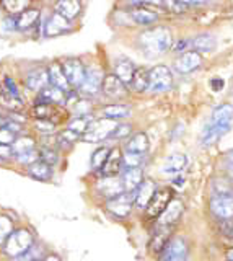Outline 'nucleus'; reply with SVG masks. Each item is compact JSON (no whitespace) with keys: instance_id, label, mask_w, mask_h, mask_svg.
<instances>
[{"instance_id":"obj_30","label":"nucleus","mask_w":233,"mask_h":261,"mask_svg":"<svg viewBox=\"0 0 233 261\" xmlns=\"http://www.w3.org/2000/svg\"><path fill=\"white\" fill-rule=\"evenodd\" d=\"M171 239V227L170 225H160L157 224V228L152 233L150 239V250L155 255H160V251L165 248V245Z\"/></svg>"},{"instance_id":"obj_6","label":"nucleus","mask_w":233,"mask_h":261,"mask_svg":"<svg viewBox=\"0 0 233 261\" xmlns=\"http://www.w3.org/2000/svg\"><path fill=\"white\" fill-rule=\"evenodd\" d=\"M101 95L104 98H108V100H111L112 103H119L129 96V87H127L119 77H116L114 73H106L103 79Z\"/></svg>"},{"instance_id":"obj_16","label":"nucleus","mask_w":233,"mask_h":261,"mask_svg":"<svg viewBox=\"0 0 233 261\" xmlns=\"http://www.w3.org/2000/svg\"><path fill=\"white\" fill-rule=\"evenodd\" d=\"M123 157L124 150L123 147H111V152L104 162L103 168L98 171V176H119L123 171Z\"/></svg>"},{"instance_id":"obj_52","label":"nucleus","mask_w":233,"mask_h":261,"mask_svg":"<svg viewBox=\"0 0 233 261\" xmlns=\"http://www.w3.org/2000/svg\"><path fill=\"white\" fill-rule=\"evenodd\" d=\"M15 139H17V134L12 133L10 129L0 127V144H4V145H12V144L15 142Z\"/></svg>"},{"instance_id":"obj_47","label":"nucleus","mask_w":233,"mask_h":261,"mask_svg":"<svg viewBox=\"0 0 233 261\" xmlns=\"http://www.w3.org/2000/svg\"><path fill=\"white\" fill-rule=\"evenodd\" d=\"M143 162H145V155L124 152L123 168H143Z\"/></svg>"},{"instance_id":"obj_31","label":"nucleus","mask_w":233,"mask_h":261,"mask_svg":"<svg viewBox=\"0 0 233 261\" xmlns=\"http://www.w3.org/2000/svg\"><path fill=\"white\" fill-rule=\"evenodd\" d=\"M78 141H82V136H78L77 133H74V130H70L67 127L55 133V147H57L62 153L74 149V145Z\"/></svg>"},{"instance_id":"obj_38","label":"nucleus","mask_w":233,"mask_h":261,"mask_svg":"<svg viewBox=\"0 0 233 261\" xmlns=\"http://www.w3.org/2000/svg\"><path fill=\"white\" fill-rule=\"evenodd\" d=\"M31 129L38 137L43 136H54L57 133V124L49 119H31Z\"/></svg>"},{"instance_id":"obj_27","label":"nucleus","mask_w":233,"mask_h":261,"mask_svg":"<svg viewBox=\"0 0 233 261\" xmlns=\"http://www.w3.org/2000/svg\"><path fill=\"white\" fill-rule=\"evenodd\" d=\"M231 129V124H217V122H209L206 126L202 137H200V144L204 147H211L215 142H219V139Z\"/></svg>"},{"instance_id":"obj_48","label":"nucleus","mask_w":233,"mask_h":261,"mask_svg":"<svg viewBox=\"0 0 233 261\" xmlns=\"http://www.w3.org/2000/svg\"><path fill=\"white\" fill-rule=\"evenodd\" d=\"M13 165V149L12 145L0 144V167Z\"/></svg>"},{"instance_id":"obj_37","label":"nucleus","mask_w":233,"mask_h":261,"mask_svg":"<svg viewBox=\"0 0 233 261\" xmlns=\"http://www.w3.org/2000/svg\"><path fill=\"white\" fill-rule=\"evenodd\" d=\"M211 122H217V124H231L233 122V105L222 103L217 106L212 113Z\"/></svg>"},{"instance_id":"obj_23","label":"nucleus","mask_w":233,"mask_h":261,"mask_svg":"<svg viewBox=\"0 0 233 261\" xmlns=\"http://www.w3.org/2000/svg\"><path fill=\"white\" fill-rule=\"evenodd\" d=\"M35 101L49 103V105H55V106H62V108H66V105H67V93L62 92V90L57 88V87L47 85L39 93H36Z\"/></svg>"},{"instance_id":"obj_24","label":"nucleus","mask_w":233,"mask_h":261,"mask_svg":"<svg viewBox=\"0 0 233 261\" xmlns=\"http://www.w3.org/2000/svg\"><path fill=\"white\" fill-rule=\"evenodd\" d=\"M47 77H49V85L57 87L66 93L72 90L69 80L66 77V73H64L61 61H52L49 65H47Z\"/></svg>"},{"instance_id":"obj_5","label":"nucleus","mask_w":233,"mask_h":261,"mask_svg":"<svg viewBox=\"0 0 233 261\" xmlns=\"http://www.w3.org/2000/svg\"><path fill=\"white\" fill-rule=\"evenodd\" d=\"M104 209H106L108 214L112 219H118V220H124L127 219L132 211L135 209L134 206V193H121L111 198L108 201H104Z\"/></svg>"},{"instance_id":"obj_36","label":"nucleus","mask_w":233,"mask_h":261,"mask_svg":"<svg viewBox=\"0 0 233 261\" xmlns=\"http://www.w3.org/2000/svg\"><path fill=\"white\" fill-rule=\"evenodd\" d=\"M2 82V87H4V92L9 95L13 100H17L20 103H25V98H23V93H21V88H20V84L17 82V79L9 75V73H5V75L0 79Z\"/></svg>"},{"instance_id":"obj_40","label":"nucleus","mask_w":233,"mask_h":261,"mask_svg":"<svg viewBox=\"0 0 233 261\" xmlns=\"http://www.w3.org/2000/svg\"><path fill=\"white\" fill-rule=\"evenodd\" d=\"M109 152H111V147H108V145L96 147V149L93 150V153H92V157H90V168H92V171L98 173V171L103 168L104 162H106Z\"/></svg>"},{"instance_id":"obj_45","label":"nucleus","mask_w":233,"mask_h":261,"mask_svg":"<svg viewBox=\"0 0 233 261\" xmlns=\"http://www.w3.org/2000/svg\"><path fill=\"white\" fill-rule=\"evenodd\" d=\"M44 255H47L46 253V247L41 243V242H36L35 245H33V248H30L25 255H21V256H18V258H15V259H12V261H38V259H41Z\"/></svg>"},{"instance_id":"obj_2","label":"nucleus","mask_w":233,"mask_h":261,"mask_svg":"<svg viewBox=\"0 0 233 261\" xmlns=\"http://www.w3.org/2000/svg\"><path fill=\"white\" fill-rule=\"evenodd\" d=\"M38 242V237L35 230L28 225H17L13 228V232L9 235V239L0 248V255L7 261H12L33 248V245Z\"/></svg>"},{"instance_id":"obj_33","label":"nucleus","mask_w":233,"mask_h":261,"mask_svg":"<svg viewBox=\"0 0 233 261\" xmlns=\"http://www.w3.org/2000/svg\"><path fill=\"white\" fill-rule=\"evenodd\" d=\"M38 153H39V160L46 162L47 165H51L54 170H55V167H59L61 157H62V152H61L55 145L39 144V145H38Z\"/></svg>"},{"instance_id":"obj_53","label":"nucleus","mask_w":233,"mask_h":261,"mask_svg":"<svg viewBox=\"0 0 233 261\" xmlns=\"http://www.w3.org/2000/svg\"><path fill=\"white\" fill-rule=\"evenodd\" d=\"M223 87H225L223 79H212L211 80V88L214 90V92H220V90H223Z\"/></svg>"},{"instance_id":"obj_12","label":"nucleus","mask_w":233,"mask_h":261,"mask_svg":"<svg viewBox=\"0 0 233 261\" xmlns=\"http://www.w3.org/2000/svg\"><path fill=\"white\" fill-rule=\"evenodd\" d=\"M188 259V243L181 237H171L165 248L160 251L158 261H186Z\"/></svg>"},{"instance_id":"obj_56","label":"nucleus","mask_w":233,"mask_h":261,"mask_svg":"<svg viewBox=\"0 0 233 261\" xmlns=\"http://www.w3.org/2000/svg\"><path fill=\"white\" fill-rule=\"evenodd\" d=\"M186 46H188V41H186V39H183V41H180V43L176 44V46H173V49H174V51H181V49H184Z\"/></svg>"},{"instance_id":"obj_58","label":"nucleus","mask_w":233,"mask_h":261,"mask_svg":"<svg viewBox=\"0 0 233 261\" xmlns=\"http://www.w3.org/2000/svg\"><path fill=\"white\" fill-rule=\"evenodd\" d=\"M228 233H230V237L233 239V225H230V232H228Z\"/></svg>"},{"instance_id":"obj_18","label":"nucleus","mask_w":233,"mask_h":261,"mask_svg":"<svg viewBox=\"0 0 233 261\" xmlns=\"http://www.w3.org/2000/svg\"><path fill=\"white\" fill-rule=\"evenodd\" d=\"M23 175H26L28 178L35 179V181H41V183H49L54 178V168L51 165H47L43 160H36L31 163L30 167H26L21 171Z\"/></svg>"},{"instance_id":"obj_46","label":"nucleus","mask_w":233,"mask_h":261,"mask_svg":"<svg viewBox=\"0 0 233 261\" xmlns=\"http://www.w3.org/2000/svg\"><path fill=\"white\" fill-rule=\"evenodd\" d=\"M132 134V124L131 122H118L116 129L112 130V134L109 137V141H126Z\"/></svg>"},{"instance_id":"obj_39","label":"nucleus","mask_w":233,"mask_h":261,"mask_svg":"<svg viewBox=\"0 0 233 261\" xmlns=\"http://www.w3.org/2000/svg\"><path fill=\"white\" fill-rule=\"evenodd\" d=\"M191 44L197 53H212L217 46V39L211 33H204V35H199L192 39Z\"/></svg>"},{"instance_id":"obj_55","label":"nucleus","mask_w":233,"mask_h":261,"mask_svg":"<svg viewBox=\"0 0 233 261\" xmlns=\"http://www.w3.org/2000/svg\"><path fill=\"white\" fill-rule=\"evenodd\" d=\"M38 261H62V258L59 255H55V253H47V255H44L41 259Z\"/></svg>"},{"instance_id":"obj_22","label":"nucleus","mask_w":233,"mask_h":261,"mask_svg":"<svg viewBox=\"0 0 233 261\" xmlns=\"http://www.w3.org/2000/svg\"><path fill=\"white\" fill-rule=\"evenodd\" d=\"M183 212H184V204H183V201L178 199V198H173L170 202H168L166 209L162 212V216L157 219V224L173 227L181 219Z\"/></svg>"},{"instance_id":"obj_1","label":"nucleus","mask_w":233,"mask_h":261,"mask_svg":"<svg viewBox=\"0 0 233 261\" xmlns=\"http://www.w3.org/2000/svg\"><path fill=\"white\" fill-rule=\"evenodd\" d=\"M137 46L139 51L147 59H155V57L163 56L173 46L171 31L166 27H155V28L143 30L137 36Z\"/></svg>"},{"instance_id":"obj_34","label":"nucleus","mask_w":233,"mask_h":261,"mask_svg":"<svg viewBox=\"0 0 233 261\" xmlns=\"http://www.w3.org/2000/svg\"><path fill=\"white\" fill-rule=\"evenodd\" d=\"M188 165V157L184 153H171L170 157H166L162 171L168 175H178L186 168Z\"/></svg>"},{"instance_id":"obj_57","label":"nucleus","mask_w":233,"mask_h":261,"mask_svg":"<svg viewBox=\"0 0 233 261\" xmlns=\"http://www.w3.org/2000/svg\"><path fill=\"white\" fill-rule=\"evenodd\" d=\"M225 256H227L228 261H233V248H228L227 251H225Z\"/></svg>"},{"instance_id":"obj_17","label":"nucleus","mask_w":233,"mask_h":261,"mask_svg":"<svg viewBox=\"0 0 233 261\" xmlns=\"http://www.w3.org/2000/svg\"><path fill=\"white\" fill-rule=\"evenodd\" d=\"M157 190H158V186H157V183L154 181V179H150V178L143 179L142 185L134 191V206H135V209L145 211L147 206L150 204V201H152V198H154V194L157 193Z\"/></svg>"},{"instance_id":"obj_21","label":"nucleus","mask_w":233,"mask_h":261,"mask_svg":"<svg viewBox=\"0 0 233 261\" xmlns=\"http://www.w3.org/2000/svg\"><path fill=\"white\" fill-rule=\"evenodd\" d=\"M52 12L59 13L69 21H75L83 12V5L80 0H55Z\"/></svg>"},{"instance_id":"obj_4","label":"nucleus","mask_w":233,"mask_h":261,"mask_svg":"<svg viewBox=\"0 0 233 261\" xmlns=\"http://www.w3.org/2000/svg\"><path fill=\"white\" fill-rule=\"evenodd\" d=\"M21 85L33 93H39L44 87L49 85V77H47V65L33 64L28 69H23L21 73Z\"/></svg>"},{"instance_id":"obj_50","label":"nucleus","mask_w":233,"mask_h":261,"mask_svg":"<svg viewBox=\"0 0 233 261\" xmlns=\"http://www.w3.org/2000/svg\"><path fill=\"white\" fill-rule=\"evenodd\" d=\"M163 8L171 13H184L188 7L183 5L180 0H163Z\"/></svg>"},{"instance_id":"obj_32","label":"nucleus","mask_w":233,"mask_h":261,"mask_svg":"<svg viewBox=\"0 0 233 261\" xmlns=\"http://www.w3.org/2000/svg\"><path fill=\"white\" fill-rule=\"evenodd\" d=\"M38 145H39L38 136L31 134L28 130V133L20 134V136H17V139H15V142L12 144L13 155L23 153V152H30V150H36Z\"/></svg>"},{"instance_id":"obj_14","label":"nucleus","mask_w":233,"mask_h":261,"mask_svg":"<svg viewBox=\"0 0 233 261\" xmlns=\"http://www.w3.org/2000/svg\"><path fill=\"white\" fill-rule=\"evenodd\" d=\"M95 191L103 201H108L114 196L124 193V188L119 176H98L95 183Z\"/></svg>"},{"instance_id":"obj_3","label":"nucleus","mask_w":233,"mask_h":261,"mask_svg":"<svg viewBox=\"0 0 233 261\" xmlns=\"http://www.w3.org/2000/svg\"><path fill=\"white\" fill-rule=\"evenodd\" d=\"M119 121H112L108 118H100L93 119L90 122V126L85 130V134L82 136V141L88 144H101L104 141H109V137L112 134V130L116 129Z\"/></svg>"},{"instance_id":"obj_9","label":"nucleus","mask_w":233,"mask_h":261,"mask_svg":"<svg viewBox=\"0 0 233 261\" xmlns=\"http://www.w3.org/2000/svg\"><path fill=\"white\" fill-rule=\"evenodd\" d=\"M103 72L101 69L96 67H86L85 72V79L82 82V85L77 88V92L80 93V96L83 98H90L93 100L95 96H98L101 93V85H103Z\"/></svg>"},{"instance_id":"obj_11","label":"nucleus","mask_w":233,"mask_h":261,"mask_svg":"<svg viewBox=\"0 0 233 261\" xmlns=\"http://www.w3.org/2000/svg\"><path fill=\"white\" fill-rule=\"evenodd\" d=\"M61 64H62L64 73H66L70 87L77 90L82 85V82L85 79V72H86L83 61L80 59V57H66V59L61 61Z\"/></svg>"},{"instance_id":"obj_19","label":"nucleus","mask_w":233,"mask_h":261,"mask_svg":"<svg viewBox=\"0 0 233 261\" xmlns=\"http://www.w3.org/2000/svg\"><path fill=\"white\" fill-rule=\"evenodd\" d=\"M200 65H202V56H200L197 51H188V53H183L178 59L174 61L173 67L178 73L186 75V73L197 70Z\"/></svg>"},{"instance_id":"obj_28","label":"nucleus","mask_w":233,"mask_h":261,"mask_svg":"<svg viewBox=\"0 0 233 261\" xmlns=\"http://www.w3.org/2000/svg\"><path fill=\"white\" fill-rule=\"evenodd\" d=\"M112 69H114V72H112V73H114L116 77L121 79L127 87H129L134 73H135V70H137L135 64L129 59V57H124V56L118 57V59L114 61V65H112Z\"/></svg>"},{"instance_id":"obj_43","label":"nucleus","mask_w":233,"mask_h":261,"mask_svg":"<svg viewBox=\"0 0 233 261\" xmlns=\"http://www.w3.org/2000/svg\"><path fill=\"white\" fill-rule=\"evenodd\" d=\"M0 7L7 15H20L31 7V0H0Z\"/></svg>"},{"instance_id":"obj_10","label":"nucleus","mask_w":233,"mask_h":261,"mask_svg":"<svg viewBox=\"0 0 233 261\" xmlns=\"http://www.w3.org/2000/svg\"><path fill=\"white\" fill-rule=\"evenodd\" d=\"M173 199V191L170 188H158L157 193L154 194L150 204L147 206V209L143 211V216H145L147 220H157L162 212L166 209L168 202Z\"/></svg>"},{"instance_id":"obj_49","label":"nucleus","mask_w":233,"mask_h":261,"mask_svg":"<svg viewBox=\"0 0 233 261\" xmlns=\"http://www.w3.org/2000/svg\"><path fill=\"white\" fill-rule=\"evenodd\" d=\"M129 7H150V8H163V0H126Z\"/></svg>"},{"instance_id":"obj_35","label":"nucleus","mask_w":233,"mask_h":261,"mask_svg":"<svg viewBox=\"0 0 233 261\" xmlns=\"http://www.w3.org/2000/svg\"><path fill=\"white\" fill-rule=\"evenodd\" d=\"M149 75H150V69L145 67H137L134 77L129 84V88L135 93H143L149 90Z\"/></svg>"},{"instance_id":"obj_26","label":"nucleus","mask_w":233,"mask_h":261,"mask_svg":"<svg viewBox=\"0 0 233 261\" xmlns=\"http://www.w3.org/2000/svg\"><path fill=\"white\" fill-rule=\"evenodd\" d=\"M119 178H121V183L126 193H134L142 185L143 179H145L143 168H123Z\"/></svg>"},{"instance_id":"obj_51","label":"nucleus","mask_w":233,"mask_h":261,"mask_svg":"<svg viewBox=\"0 0 233 261\" xmlns=\"http://www.w3.org/2000/svg\"><path fill=\"white\" fill-rule=\"evenodd\" d=\"M0 30L5 31V35H13L17 33V20H15V15H7L2 20V27Z\"/></svg>"},{"instance_id":"obj_7","label":"nucleus","mask_w":233,"mask_h":261,"mask_svg":"<svg viewBox=\"0 0 233 261\" xmlns=\"http://www.w3.org/2000/svg\"><path fill=\"white\" fill-rule=\"evenodd\" d=\"M173 87V72L166 65H155L150 69L149 75V92L163 93Z\"/></svg>"},{"instance_id":"obj_13","label":"nucleus","mask_w":233,"mask_h":261,"mask_svg":"<svg viewBox=\"0 0 233 261\" xmlns=\"http://www.w3.org/2000/svg\"><path fill=\"white\" fill-rule=\"evenodd\" d=\"M64 113H66V108H62V106L33 101V106H31V110H30V116H31V119H49L59 126L61 121L64 119L62 118Z\"/></svg>"},{"instance_id":"obj_29","label":"nucleus","mask_w":233,"mask_h":261,"mask_svg":"<svg viewBox=\"0 0 233 261\" xmlns=\"http://www.w3.org/2000/svg\"><path fill=\"white\" fill-rule=\"evenodd\" d=\"M101 113V118H108L112 121H121L129 118L132 114V108L129 105H126L123 101L119 103H109V105H104L103 108L100 110Z\"/></svg>"},{"instance_id":"obj_20","label":"nucleus","mask_w":233,"mask_h":261,"mask_svg":"<svg viewBox=\"0 0 233 261\" xmlns=\"http://www.w3.org/2000/svg\"><path fill=\"white\" fill-rule=\"evenodd\" d=\"M127 15L139 27H152L160 20L158 13L150 7H129L127 8Z\"/></svg>"},{"instance_id":"obj_15","label":"nucleus","mask_w":233,"mask_h":261,"mask_svg":"<svg viewBox=\"0 0 233 261\" xmlns=\"http://www.w3.org/2000/svg\"><path fill=\"white\" fill-rule=\"evenodd\" d=\"M211 212L215 219H219L220 222H230L233 219V194L228 196H212Z\"/></svg>"},{"instance_id":"obj_41","label":"nucleus","mask_w":233,"mask_h":261,"mask_svg":"<svg viewBox=\"0 0 233 261\" xmlns=\"http://www.w3.org/2000/svg\"><path fill=\"white\" fill-rule=\"evenodd\" d=\"M211 188L214 196H228L233 194V179L230 176H217L212 179Z\"/></svg>"},{"instance_id":"obj_54","label":"nucleus","mask_w":233,"mask_h":261,"mask_svg":"<svg viewBox=\"0 0 233 261\" xmlns=\"http://www.w3.org/2000/svg\"><path fill=\"white\" fill-rule=\"evenodd\" d=\"M180 2L186 7H199V5L207 4V0H180Z\"/></svg>"},{"instance_id":"obj_59","label":"nucleus","mask_w":233,"mask_h":261,"mask_svg":"<svg viewBox=\"0 0 233 261\" xmlns=\"http://www.w3.org/2000/svg\"><path fill=\"white\" fill-rule=\"evenodd\" d=\"M31 2H39V0H31Z\"/></svg>"},{"instance_id":"obj_25","label":"nucleus","mask_w":233,"mask_h":261,"mask_svg":"<svg viewBox=\"0 0 233 261\" xmlns=\"http://www.w3.org/2000/svg\"><path fill=\"white\" fill-rule=\"evenodd\" d=\"M150 149V141L145 133H132L129 139H126L124 142V152L129 153H139V155H147Z\"/></svg>"},{"instance_id":"obj_8","label":"nucleus","mask_w":233,"mask_h":261,"mask_svg":"<svg viewBox=\"0 0 233 261\" xmlns=\"http://www.w3.org/2000/svg\"><path fill=\"white\" fill-rule=\"evenodd\" d=\"M74 30V21L66 20L64 16L59 13L52 12L49 16H46L41 24V33L44 38H55V36H62L67 35Z\"/></svg>"},{"instance_id":"obj_42","label":"nucleus","mask_w":233,"mask_h":261,"mask_svg":"<svg viewBox=\"0 0 233 261\" xmlns=\"http://www.w3.org/2000/svg\"><path fill=\"white\" fill-rule=\"evenodd\" d=\"M17 227V220L7 212H0V248L9 239V235L13 232V228Z\"/></svg>"},{"instance_id":"obj_44","label":"nucleus","mask_w":233,"mask_h":261,"mask_svg":"<svg viewBox=\"0 0 233 261\" xmlns=\"http://www.w3.org/2000/svg\"><path fill=\"white\" fill-rule=\"evenodd\" d=\"M93 121L92 116H72L69 121H67V129L74 130V133H77L78 136H83L85 130L88 129V126H90V122Z\"/></svg>"}]
</instances>
